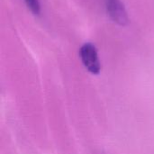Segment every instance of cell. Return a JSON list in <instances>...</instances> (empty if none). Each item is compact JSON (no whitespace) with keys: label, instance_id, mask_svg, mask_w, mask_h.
I'll return each instance as SVG.
<instances>
[{"label":"cell","instance_id":"6da1fadb","mask_svg":"<svg viewBox=\"0 0 154 154\" xmlns=\"http://www.w3.org/2000/svg\"><path fill=\"white\" fill-rule=\"evenodd\" d=\"M79 57L85 68L94 75H98L101 70V65L98 59L97 48L91 42L84 43L79 49Z\"/></svg>","mask_w":154,"mask_h":154},{"label":"cell","instance_id":"7a4b0ae2","mask_svg":"<svg viewBox=\"0 0 154 154\" xmlns=\"http://www.w3.org/2000/svg\"><path fill=\"white\" fill-rule=\"evenodd\" d=\"M106 12L113 22L120 26L129 23V17L125 5L121 0H105Z\"/></svg>","mask_w":154,"mask_h":154},{"label":"cell","instance_id":"3957f363","mask_svg":"<svg viewBox=\"0 0 154 154\" xmlns=\"http://www.w3.org/2000/svg\"><path fill=\"white\" fill-rule=\"evenodd\" d=\"M25 5H27L28 9L35 14V15H40L41 14V4L39 0H24Z\"/></svg>","mask_w":154,"mask_h":154}]
</instances>
